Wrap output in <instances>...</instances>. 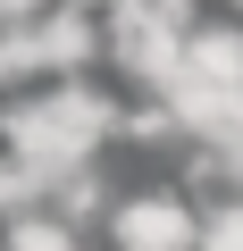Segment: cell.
Listing matches in <instances>:
<instances>
[{
	"mask_svg": "<svg viewBox=\"0 0 243 251\" xmlns=\"http://www.w3.org/2000/svg\"><path fill=\"white\" fill-rule=\"evenodd\" d=\"M26 75H42L34 34H26V25H9V34H0V84H26Z\"/></svg>",
	"mask_w": 243,
	"mask_h": 251,
	"instance_id": "obj_8",
	"label": "cell"
},
{
	"mask_svg": "<svg viewBox=\"0 0 243 251\" xmlns=\"http://www.w3.org/2000/svg\"><path fill=\"white\" fill-rule=\"evenodd\" d=\"M218 159H226V176H235V184H243V117H235V126H226V134H218Z\"/></svg>",
	"mask_w": 243,
	"mask_h": 251,
	"instance_id": "obj_10",
	"label": "cell"
},
{
	"mask_svg": "<svg viewBox=\"0 0 243 251\" xmlns=\"http://www.w3.org/2000/svg\"><path fill=\"white\" fill-rule=\"evenodd\" d=\"M26 209H51L42 176H34L26 159H0V218H26Z\"/></svg>",
	"mask_w": 243,
	"mask_h": 251,
	"instance_id": "obj_6",
	"label": "cell"
},
{
	"mask_svg": "<svg viewBox=\"0 0 243 251\" xmlns=\"http://www.w3.org/2000/svg\"><path fill=\"white\" fill-rule=\"evenodd\" d=\"M9 251H84V243L59 209H26V218H9Z\"/></svg>",
	"mask_w": 243,
	"mask_h": 251,
	"instance_id": "obj_5",
	"label": "cell"
},
{
	"mask_svg": "<svg viewBox=\"0 0 243 251\" xmlns=\"http://www.w3.org/2000/svg\"><path fill=\"white\" fill-rule=\"evenodd\" d=\"M109 251H201V209L176 201V193L117 201V218H109Z\"/></svg>",
	"mask_w": 243,
	"mask_h": 251,
	"instance_id": "obj_2",
	"label": "cell"
},
{
	"mask_svg": "<svg viewBox=\"0 0 243 251\" xmlns=\"http://www.w3.org/2000/svg\"><path fill=\"white\" fill-rule=\"evenodd\" d=\"M0 134H9V159H26L42 176V193H59L67 176L92 168V151L117 134V100L92 92V84H59L42 100H17L0 117Z\"/></svg>",
	"mask_w": 243,
	"mask_h": 251,
	"instance_id": "obj_1",
	"label": "cell"
},
{
	"mask_svg": "<svg viewBox=\"0 0 243 251\" xmlns=\"http://www.w3.org/2000/svg\"><path fill=\"white\" fill-rule=\"evenodd\" d=\"M235 9H243V0H235Z\"/></svg>",
	"mask_w": 243,
	"mask_h": 251,
	"instance_id": "obj_11",
	"label": "cell"
},
{
	"mask_svg": "<svg viewBox=\"0 0 243 251\" xmlns=\"http://www.w3.org/2000/svg\"><path fill=\"white\" fill-rule=\"evenodd\" d=\"M26 34H34V59H42V67H59V75H67V67H84V59H92V42H101V34H92V17H76V9H42Z\"/></svg>",
	"mask_w": 243,
	"mask_h": 251,
	"instance_id": "obj_3",
	"label": "cell"
},
{
	"mask_svg": "<svg viewBox=\"0 0 243 251\" xmlns=\"http://www.w3.org/2000/svg\"><path fill=\"white\" fill-rule=\"evenodd\" d=\"M201 251H243V193L218 201V209L201 218Z\"/></svg>",
	"mask_w": 243,
	"mask_h": 251,
	"instance_id": "obj_7",
	"label": "cell"
},
{
	"mask_svg": "<svg viewBox=\"0 0 243 251\" xmlns=\"http://www.w3.org/2000/svg\"><path fill=\"white\" fill-rule=\"evenodd\" d=\"M185 67H193V75H210V84H226V92L243 100V34H235V25H210V34H193Z\"/></svg>",
	"mask_w": 243,
	"mask_h": 251,
	"instance_id": "obj_4",
	"label": "cell"
},
{
	"mask_svg": "<svg viewBox=\"0 0 243 251\" xmlns=\"http://www.w3.org/2000/svg\"><path fill=\"white\" fill-rule=\"evenodd\" d=\"M51 209H59L67 226H76V218H92V209H101V176H92V168H84V176H67V184L51 193Z\"/></svg>",
	"mask_w": 243,
	"mask_h": 251,
	"instance_id": "obj_9",
	"label": "cell"
}]
</instances>
